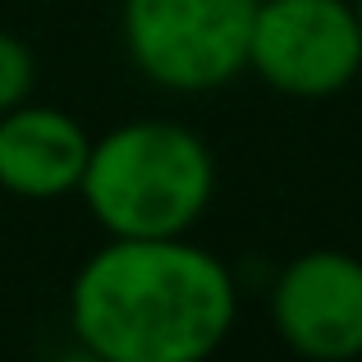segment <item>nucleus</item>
I'll list each match as a JSON object with an SVG mask.
<instances>
[{
  "instance_id": "f257e3e1",
  "label": "nucleus",
  "mask_w": 362,
  "mask_h": 362,
  "mask_svg": "<svg viewBox=\"0 0 362 362\" xmlns=\"http://www.w3.org/2000/svg\"><path fill=\"white\" fill-rule=\"evenodd\" d=\"M69 317L106 362H197L234 321L225 266L179 239H119L83 266Z\"/></svg>"
},
{
  "instance_id": "f03ea898",
  "label": "nucleus",
  "mask_w": 362,
  "mask_h": 362,
  "mask_svg": "<svg viewBox=\"0 0 362 362\" xmlns=\"http://www.w3.org/2000/svg\"><path fill=\"white\" fill-rule=\"evenodd\" d=\"M78 188L119 239H179L211 202V156L179 124H124L92 147Z\"/></svg>"
},
{
  "instance_id": "7ed1b4c3",
  "label": "nucleus",
  "mask_w": 362,
  "mask_h": 362,
  "mask_svg": "<svg viewBox=\"0 0 362 362\" xmlns=\"http://www.w3.org/2000/svg\"><path fill=\"white\" fill-rule=\"evenodd\" d=\"M257 0H124V42L147 78L206 92L247 64Z\"/></svg>"
},
{
  "instance_id": "20e7f679",
  "label": "nucleus",
  "mask_w": 362,
  "mask_h": 362,
  "mask_svg": "<svg viewBox=\"0 0 362 362\" xmlns=\"http://www.w3.org/2000/svg\"><path fill=\"white\" fill-rule=\"evenodd\" d=\"M247 64L289 97H326L362 69V23L344 0H257Z\"/></svg>"
},
{
  "instance_id": "39448f33",
  "label": "nucleus",
  "mask_w": 362,
  "mask_h": 362,
  "mask_svg": "<svg viewBox=\"0 0 362 362\" xmlns=\"http://www.w3.org/2000/svg\"><path fill=\"white\" fill-rule=\"evenodd\" d=\"M275 326L298 354L344 362L362 354V262L303 252L275 284Z\"/></svg>"
},
{
  "instance_id": "423d86ee",
  "label": "nucleus",
  "mask_w": 362,
  "mask_h": 362,
  "mask_svg": "<svg viewBox=\"0 0 362 362\" xmlns=\"http://www.w3.org/2000/svg\"><path fill=\"white\" fill-rule=\"evenodd\" d=\"M92 142L69 115L14 106L0 115V188L18 197H60L83 184Z\"/></svg>"
},
{
  "instance_id": "0eeeda50",
  "label": "nucleus",
  "mask_w": 362,
  "mask_h": 362,
  "mask_svg": "<svg viewBox=\"0 0 362 362\" xmlns=\"http://www.w3.org/2000/svg\"><path fill=\"white\" fill-rule=\"evenodd\" d=\"M28 92H33V51L18 37L0 33V115L23 106Z\"/></svg>"
},
{
  "instance_id": "6e6552de",
  "label": "nucleus",
  "mask_w": 362,
  "mask_h": 362,
  "mask_svg": "<svg viewBox=\"0 0 362 362\" xmlns=\"http://www.w3.org/2000/svg\"><path fill=\"white\" fill-rule=\"evenodd\" d=\"M358 23H362V0H358Z\"/></svg>"
}]
</instances>
